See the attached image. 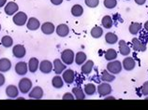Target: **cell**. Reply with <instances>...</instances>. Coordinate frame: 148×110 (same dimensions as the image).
Here are the masks:
<instances>
[{
	"instance_id": "6da1fadb",
	"label": "cell",
	"mask_w": 148,
	"mask_h": 110,
	"mask_svg": "<svg viewBox=\"0 0 148 110\" xmlns=\"http://www.w3.org/2000/svg\"><path fill=\"white\" fill-rule=\"evenodd\" d=\"M74 59H75V55H74V52L72 50L68 49L62 52L61 60L65 65H72L74 62Z\"/></svg>"
},
{
	"instance_id": "7a4b0ae2",
	"label": "cell",
	"mask_w": 148,
	"mask_h": 110,
	"mask_svg": "<svg viewBox=\"0 0 148 110\" xmlns=\"http://www.w3.org/2000/svg\"><path fill=\"white\" fill-rule=\"evenodd\" d=\"M122 67L123 66H122V64L120 61H115V60L110 61L107 65V70L114 75H117L121 72Z\"/></svg>"
},
{
	"instance_id": "3957f363",
	"label": "cell",
	"mask_w": 148,
	"mask_h": 110,
	"mask_svg": "<svg viewBox=\"0 0 148 110\" xmlns=\"http://www.w3.org/2000/svg\"><path fill=\"white\" fill-rule=\"evenodd\" d=\"M19 90L22 93H28L32 89V81L29 78L25 77L19 81Z\"/></svg>"
},
{
	"instance_id": "277c9868",
	"label": "cell",
	"mask_w": 148,
	"mask_h": 110,
	"mask_svg": "<svg viewBox=\"0 0 148 110\" xmlns=\"http://www.w3.org/2000/svg\"><path fill=\"white\" fill-rule=\"evenodd\" d=\"M27 15L25 12H17L16 14L13 16L12 21L14 22V24H16L18 26H23L25 25L27 22Z\"/></svg>"
},
{
	"instance_id": "5b68a950",
	"label": "cell",
	"mask_w": 148,
	"mask_h": 110,
	"mask_svg": "<svg viewBox=\"0 0 148 110\" xmlns=\"http://www.w3.org/2000/svg\"><path fill=\"white\" fill-rule=\"evenodd\" d=\"M112 92V87L111 85L109 84V82H103L99 85L98 87V93L99 94L100 97H105L111 94Z\"/></svg>"
},
{
	"instance_id": "8992f818",
	"label": "cell",
	"mask_w": 148,
	"mask_h": 110,
	"mask_svg": "<svg viewBox=\"0 0 148 110\" xmlns=\"http://www.w3.org/2000/svg\"><path fill=\"white\" fill-rule=\"evenodd\" d=\"M132 47H133V50L136 52H145L146 50V43L142 41L141 39H139L137 37H134L132 39Z\"/></svg>"
},
{
	"instance_id": "52a82bcc",
	"label": "cell",
	"mask_w": 148,
	"mask_h": 110,
	"mask_svg": "<svg viewBox=\"0 0 148 110\" xmlns=\"http://www.w3.org/2000/svg\"><path fill=\"white\" fill-rule=\"evenodd\" d=\"M53 72L56 75H60L61 73L64 72V70L67 68V65H66L63 62H62L61 59H56L53 62Z\"/></svg>"
},
{
	"instance_id": "ba28073f",
	"label": "cell",
	"mask_w": 148,
	"mask_h": 110,
	"mask_svg": "<svg viewBox=\"0 0 148 110\" xmlns=\"http://www.w3.org/2000/svg\"><path fill=\"white\" fill-rule=\"evenodd\" d=\"M62 77L67 84H72L75 80V72L72 69H65Z\"/></svg>"
},
{
	"instance_id": "9c48e42d",
	"label": "cell",
	"mask_w": 148,
	"mask_h": 110,
	"mask_svg": "<svg viewBox=\"0 0 148 110\" xmlns=\"http://www.w3.org/2000/svg\"><path fill=\"white\" fill-rule=\"evenodd\" d=\"M28 96L29 98H31V99H41L42 97H43V90H42V88L38 87V86H37V87H34L31 91L28 92Z\"/></svg>"
},
{
	"instance_id": "30bf717a",
	"label": "cell",
	"mask_w": 148,
	"mask_h": 110,
	"mask_svg": "<svg viewBox=\"0 0 148 110\" xmlns=\"http://www.w3.org/2000/svg\"><path fill=\"white\" fill-rule=\"evenodd\" d=\"M122 66L124 67V69L126 70V71H131V70H133L135 68L136 62H135V60L133 58L127 57V58H125L123 60Z\"/></svg>"
},
{
	"instance_id": "8fae6325",
	"label": "cell",
	"mask_w": 148,
	"mask_h": 110,
	"mask_svg": "<svg viewBox=\"0 0 148 110\" xmlns=\"http://www.w3.org/2000/svg\"><path fill=\"white\" fill-rule=\"evenodd\" d=\"M28 71V65L25 62H19L15 65V72L19 76H25Z\"/></svg>"
},
{
	"instance_id": "7c38bea8",
	"label": "cell",
	"mask_w": 148,
	"mask_h": 110,
	"mask_svg": "<svg viewBox=\"0 0 148 110\" xmlns=\"http://www.w3.org/2000/svg\"><path fill=\"white\" fill-rule=\"evenodd\" d=\"M12 53L14 55V57H16L18 59L25 57V55L26 53V50H25V46H23L21 44L15 45L13 47V49H12Z\"/></svg>"
},
{
	"instance_id": "4fadbf2b",
	"label": "cell",
	"mask_w": 148,
	"mask_h": 110,
	"mask_svg": "<svg viewBox=\"0 0 148 110\" xmlns=\"http://www.w3.org/2000/svg\"><path fill=\"white\" fill-rule=\"evenodd\" d=\"M53 69V65L48 60H43L40 62V70L43 74H49Z\"/></svg>"
},
{
	"instance_id": "5bb4252c",
	"label": "cell",
	"mask_w": 148,
	"mask_h": 110,
	"mask_svg": "<svg viewBox=\"0 0 148 110\" xmlns=\"http://www.w3.org/2000/svg\"><path fill=\"white\" fill-rule=\"evenodd\" d=\"M19 10V6L17 5L15 2L10 1L6 5L5 7V13L9 16H11V15H14V13H16Z\"/></svg>"
},
{
	"instance_id": "9a60e30c",
	"label": "cell",
	"mask_w": 148,
	"mask_h": 110,
	"mask_svg": "<svg viewBox=\"0 0 148 110\" xmlns=\"http://www.w3.org/2000/svg\"><path fill=\"white\" fill-rule=\"evenodd\" d=\"M26 26H27V28L31 31H36L40 27V22L37 18L31 17L29 18V20H27Z\"/></svg>"
},
{
	"instance_id": "2e32d148",
	"label": "cell",
	"mask_w": 148,
	"mask_h": 110,
	"mask_svg": "<svg viewBox=\"0 0 148 110\" xmlns=\"http://www.w3.org/2000/svg\"><path fill=\"white\" fill-rule=\"evenodd\" d=\"M40 28H41L42 33L44 35H52L54 32V30H56V27H54L53 23L50 22H44L43 24L40 26Z\"/></svg>"
},
{
	"instance_id": "e0dca14e",
	"label": "cell",
	"mask_w": 148,
	"mask_h": 110,
	"mask_svg": "<svg viewBox=\"0 0 148 110\" xmlns=\"http://www.w3.org/2000/svg\"><path fill=\"white\" fill-rule=\"evenodd\" d=\"M119 52L123 56H127L130 53V48L125 40H119Z\"/></svg>"
},
{
	"instance_id": "ac0fdd59",
	"label": "cell",
	"mask_w": 148,
	"mask_h": 110,
	"mask_svg": "<svg viewBox=\"0 0 148 110\" xmlns=\"http://www.w3.org/2000/svg\"><path fill=\"white\" fill-rule=\"evenodd\" d=\"M56 34L58 35L59 37H67L69 33V28L67 24H65V23H61L59 24L57 27H56Z\"/></svg>"
},
{
	"instance_id": "d6986e66",
	"label": "cell",
	"mask_w": 148,
	"mask_h": 110,
	"mask_svg": "<svg viewBox=\"0 0 148 110\" xmlns=\"http://www.w3.org/2000/svg\"><path fill=\"white\" fill-rule=\"evenodd\" d=\"M93 67H94V62L89 60V61H85L84 64H83L82 65V69L81 71L84 75H89L93 70Z\"/></svg>"
},
{
	"instance_id": "ffe728a7",
	"label": "cell",
	"mask_w": 148,
	"mask_h": 110,
	"mask_svg": "<svg viewBox=\"0 0 148 110\" xmlns=\"http://www.w3.org/2000/svg\"><path fill=\"white\" fill-rule=\"evenodd\" d=\"M6 94L10 98H17L19 94L18 88L15 85H9L6 89Z\"/></svg>"
},
{
	"instance_id": "44dd1931",
	"label": "cell",
	"mask_w": 148,
	"mask_h": 110,
	"mask_svg": "<svg viewBox=\"0 0 148 110\" xmlns=\"http://www.w3.org/2000/svg\"><path fill=\"white\" fill-rule=\"evenodd\" d=\"M40 67V62L37 58L32 57L29 60L28 62V69H29V72L31 73H35L37 72L38 68Z\"/></svg>"
},
{
	"instance_id": "7402d4cb",
	"label": "cell",
	"mask_w": 148,
	"mask_h": 110,
	"mask_svg": "<svg viewBox=\"0 0 148 110\" xmlns=\"http://www.w3.org/2000/svg\"><path fill=\"white\" fill-rule=\"evenodd\" d=\"M11 68V62L7 58L0 59V72H7Z\"/></svg>"
},
{
	"instance_id": "603a6c76",
	"label": "cell",
	"mask_w": 148,
	"mask_h": 110,
	"mask_svg": "<svg viewBox=\"0 0 148 110\" xmlns=\"http://www.w3.org/2000/svg\"><path fill=\"white\" fill-rule=\"evenodd\" d=\"M115 79V77L114 74H112L108 71V70H103L102 74H101V80L103 82H112Z\"/></svg>"
},
{
	"instance_id": "cb8c5ba5",
	"label": "cell",
	"mask_w": 148,
	"mask_h": 110,
	"mask_svg": "<svg viewBox=\"0 0 148 110\" xmlns=\"http://www.w3.org/2000/svg\"><path fill=\"white\" fill-rule=\"evenodd\" d=\"M143 25L142 23L140 22H132L131 24L128 27V31L131 35H137L138 33H140V31L142 30Z\"/></svg>"
},
{
	"instance_id": "d4e9b609",
	"label": "cell",
	"mask_w": 148,
	"mask_h": 110,
	"mask_svg": "<svg viewBox=\"0 0 148 110\" xmlns=\"http://www.w3.org/2000/svg\"><path fill=\"white\" fill-rule=\"evenodd\" d=\"M52 85L56 89H61L64 85V79L63 77H61L59 75H56V77H53L52 80Z\"/></svg>"
},
{
	"instance_id": "484cf974",
	"label": "cell",
	"mask_w": 148,
	"mask_h": 110,
	"mask_svg": "<svg viewBox=\"0 0 148 110\" xmlns=\"http://www.w3.org/2000/svg\"><path fill=\"white\" fill-rule=\"evenodd\" d=\"M72 93L74 94V97H75L77 100H84V99H85V95H86L84 91H83V90L79 87L73 88Z\"/></svg>"
},
{
	"instance_id": "4316f807",
	"label": "cell",
	"mask_w": 148,
	"mask_h": 110,
	"mask_svg": "<svg viewBox=\"0 0 148 110\" xmlns=\"http://www.w3.org/2000/svg\"><path fill=\"white\" fill-rule=\"evenodd\" d=\"M105 41H106L108 44H115L116 42H118V37L114 33L109 32L105 35Z\"/></svg>"
},
{
	"instance_id": "83f0119b",
	"label": "cell",
	"mask_w": 148,
	"mask_h": 110,
	"mask_svg": "<svg viewBox=\"0 0 148 110\" xmlns=\"http://www.w3.org/2000/svg\"><path fill=\"white\" fill-rule=\"evenodd\" d=\"M71 14L74 17H80L84 14V7L79 4H76L71 7Z\"/></svg>"
},
{
	"instance_id": "f1b7e54d",
	"label": "cell",
	"mask_w": 148,
	"mask_h": 110,
	"mask_svg": "<svg viewBox=\"0 0 148 110\" xmlns=\"http://www.w3.org/2000/svg\"><path fill=\"white\" fill-rule=\"evenodd\" d=\"M75 62L78 65H82L83 64H84V62L86 61V54H85L84 52H77L75 55Z\"/></svg>"
},
{
	"instance_id": "f546056e",
	"label": "cell",
	"mask_w": 148,
	"mask_h": 110,
	"mask_svg": "<svg viewBox=\"0 0 148 110\" xmlns=\"http://www.w3.org/2000/svg\"><path fill=\"white\" fill-rule=\"evenodd\" d=\"M101 23H102V26L104 28L110 29V28H112V24H114V22H112V18L111 16L106 15V16H104L102 18V20H101Z\"/></svg>"
},
{
	"instance_id": "4dcf8cb0",
	"label": "cell",
	"mask_w": 148,
	"mask_h": 110,
	"mask_svg": "<svg viewBox=\"0 0 148 110\" xmlns=\"http://www.w3.org/2000/svg\"><path fill=\"white\" fill-rule=\"evenodd\" d=\"M104 56H105V59H106L108 62L114 61L117 58V52H116V50L114 49H109L107 52H105Z\"/></svg>"
},
{
	"instance_id": "1f68e13d",
	"label": "cell",
	"mask_w": 148,
	"mask_h": 110,
	"mask_svg": "<svg viewBox=\"0 0 148 110\" xmlns=\"http://www.w3.org/2000/svg\"><path fill=\"white\" fill-rule=\"evenodd\" d=\"M90 34H91L92 37L99 38V37H102V35H103V29L101 28V27H99V26H95V27H93V28H92Z\"/></svg>"
},
{
	"instance_id": "d6a6232c",
	"label": "cell",
	"mask_w": 148,
	"mask_h": 110,
	"mask_svg": "<svg viewBox=\"0 0 148 110\" xmlns=\"http://www.w3.org/2000/svg\"><path fill=\"white\" fill-rule=\"evenodd\" d=\"M84 92L86 95H89V96H91L93 95V94H95L96 92H97V88H96V86L93 84V83H88L84 86Z\"/></svg>"
},
{
	"instance_id": "836d02e7",
	"label": "cell",
	"mask_w": 148,
	"mask_h": 110,
	"mask_svg": "<svg viewBox=\"0 0 148 110\" xmlns=\"http://www.w3.org/2000/svg\"><path fill=\"white\" fill-rule=\"evenodd\" d=\"M1 44L3 47H5V48H10V47L13 45V39L10 36H5L1 39Z\"/></svg>"
},
{
	"instance_id": "e575fe53",
	"label": "cell",
	"mask_w": 148,
	"mask_h": 110,
	"mask_svg": "<svg viewBox=\"0 0 148 110\" xmlns=\"http://www.w3.org/2000/svg\"><path fill=\"white\" fill-rule=\"evenodd\" d=\"M104 7H107L109 10H112V9H114L117 5V0H104Z\"/></svg>"
},
{
	"instance_id": "d590c367",
	"label": "cell",
	"mask_w": 148,
	"mask_h": 110,
	"mask_svg": "<svg viewBox=\"0 0 148 110\" xmlns=\"http://www.w3.org/2000/svg\"><path fill=\"white\" fill-rule=\"evenodd\" d=\"M84 2H85V5H86L88 7L94 9V7H97L99 6V0H84Z\"/></svg>"
},
{
	"instance_id": "8d00e7d4",
	"label": "cell",
	"mask_w": 148,
	"mask_h": 110,
	"mask_svg": "<svg viewBox=\"0 0 148 110\" xmlns=\"http://www.w3.org/2000/svg\"><path fill=\"white\" fill-rule=\"evenodd\" d=\"M142 92L145 96H147L148 95V81L145 82L142 87Z\"/></svg>"
},
{
	"instance_id": "74e56055",
	"label": "cell",
	"mask_w": 148,
	"mask_h": 110,
	"mask_svg": "<svg viewBox=\"0 0 148 110\" xmlns=\"http://www.w3.org/2000/svg\"><path fill=\"white\" fill-rule=\"evenodd\" d=\"M73 99H74V95L71 92H67L63 95V100H73Z\"/></svg>"
},
{
	"instance_id": "f35d334b",
	"label": "cell",
	"mask_w": 148,
	"mask_h": 110,
	"mask_svg": "<svg viewBox=\"0 0 148 110\" xmlns=\"http://www.w3.org/2000/svg\"><path fill=\"white\" fill-rule=\"evenodd\" d=\"M5 83V77H4V75L2 73H0V87L4 85Z\"/></svg>"
},
{
	"instance_id": "ab89813d",
	"label": "cell",
	"mask_w": 148,
	"mask_h": 110,
	"mask_svg": "<svg viewBox=\"0 0 148 110\" xmlns=\"http://www.w3.org/2000/svg\"><path fill=\"white\" fill-rule=\"evenodd\" d=\"M51 2H52L53 5L58 6V5H61L62 2H63V0H51Z\"/></svg>"
},
{
	"instance_id": "60d3db41",
	"label": "cell",
	"mask_w": 148,
	"mask_h": 110,
	"mask_svg": "<svg viewBox=\"0 0 148 110\" xmlns=\"http://www.w3.org/2000/svg\"><path fill=\"white\" fill-rule=\"evenodd\" d=\"M134 1H135L136 4H137V5L142 6V5H143V4L146 2V0H134Z\"/></svg>"
},
{
	"instance_id": "b9f144b4",
	"label": "cell",
	"mask_w": 148,
	"mask_h": 110,
	"mask_svg": "<svg viewBox=\"0 0 148 110\" xmlns=\"http://www.w3.org/2000/svg\"><path fill=\"white\" fill-rule=\"evenodd\" d=\"M6 3H7V0H0V7L5 6Z\"/></svg>"
},
{
	"instance_id": "7bdbcfd3",
	"label": "cell",
	"mask_w": 148,
	"mask_h": 110,
	"mask_svg": "<svg viewBox=\"0 0 148 110\" xmlns=\"http://www.w3.org/2000/svg\"><path fill=\"white\" fill-rule=\"evenodd\" d=\"M143 28H145V31L148 33V21H147V22H145V25H143Z\"/></svg>"
},
{
	"instance_id": "ee69618b",
	"label": "cell",
	"mask_w": 148,
	"mask_h": 110,
	"mask_svg": "<svg viewBox=\"0 0 148 110\" xmlns=\"http://www.w3.org/2000/svg\"><path fill=\"white\" fill-rule=\"evenodd\" d=\"M145 99H146V100H148V95H147V96L145 97Z\"/></svg>"
},
{
	"instance_id": "f6af8a7d",
	"label": "cell",
	"mask_w": 148,
	"mask_h": 110,
	"mask_svg": "<svg viewBox=\"0 0 148 110\" xmlns=\"http://www.w3.org/2000/svg\"><path fill=\"white\" fill-rule=\"evenodd\" d=\"M0 31H1V24H0Z\"/></svg>"
},
{
	"instance_id": "bcb514c9",
	"label": "cell",
	"mask_w": 148,
	"mask_h": 110,
	"mask_svg": "<svg viewBox=\"0 0 148 110\" xmlns=\"http://www.w3.org/2000/svg\"><path fill=\"white\" fill-rule=\"evenodd\" d=\"M67 1H71V0H67Z\"/></svg>"
},
{
	"instance_id": "7dc6e473",
	"label": "cell",
	"mask_w": 148,
	"mask_h": 110,
	"mask_svg": "<svg viewBox=\"0 0 148 110\" xmlns=\"http://www.w3.org/2000/svg\"><path fill=\"white\" fill-rule=\"evenodd\" d=\"M127 1H130V0H127Z\"/></svg>"
}]
</instances>
